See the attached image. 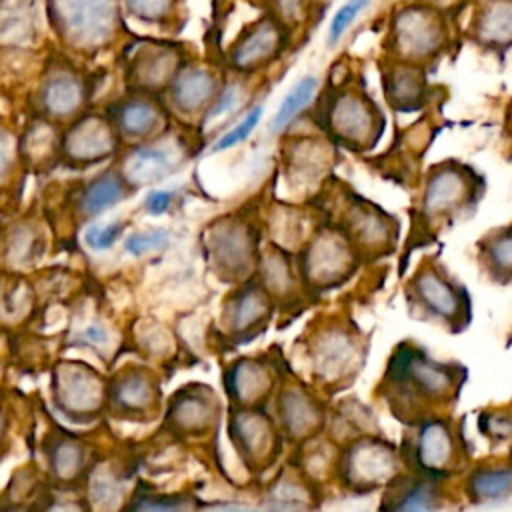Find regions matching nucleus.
Instances as JSON below:
<instances>
[{
  "label": "nucleus",
  "instance_id": "13",
  "mask_svg": "<svg viewBox=\"0 0 512 512\" xmlns=\"http://www.w3.org/2000/svg\"><path fill=\"white\" fill-rule=\"evenodd\" d=\"M292 48L290 32L268 12L246 22L226 48V70L236 76H266Z\"/></svg>",
  "mask_w": 512,
  "mask_h": 512
},
{
  "label": "nucleus",
  "instance_id": "10",
  "mask_svg": "<svg viewBox=\"0 0 512 512\" xmlns=\"http://www.w3.org/2000/svg\"><path fill=\"white\" fill-rule=\"evenodd\" d=\"M408 428L410 432L400 450L406 470L440 480L466 470V442L460 428L448 416L428 418Z\"/></svg>",
  "mask_w": 512,
  "mask_h": 512
},
{
  "label": "nucleus",
  "instance_id": "6",
  "mask_svg": "<svg viewBox=\"0 0 512 512\" xmlns=\"http://www.w3.org/2000/svg\"><path fill=\"white\" fill-rule=\"evenodd\" d=\"M302 342L312 380L330 394L350 386L364 366L366 342L344 316L326 314L316 318L304 332Z\"/></svg>",
  "mask_w": 512,
  "mask_h": 512
},
{
  "label": "nucleus",
  "instance_id": "52",
  "mask_svg": "<svg viewBox=\"0 0 512 512\" xmlns=\"http://www.w3.org/2000/svg\"><path fill=\"white\" fill-rule=\"evenodd\" d=\"M418 2H424V4H428V6H434V8H438V10L450 14L452 18L458 20L460 12L468 6L470 0H418Z\"/></svg>",
  "mask_w": 512,
  "mask_h": 512
},
{
  "label": "nucleus",
  "instance_id": "27",
  "mask_svg": "<svg viewBox=\"0 0 512 512\" xmlns=\"http://www.w3.org/2000/svg\"><path fill=\"white\" fill-rule=\"evenodd\" d=\"M116 148V130L100 116L80 118L62 138V152L70 162L92 164L110 156Z\"/></svg>",
  "mask_w": 512,
  "mask_h": 512
},
{
  "label": "nucleus",
  "instance_id": "29",
  "mask_svg": "<svg viewBox=\"0 0 512 512\" xmlns=\"http://www.w3.org/2000/svg\"><path fill=\"white\" fill-rule=\"evenodd\" d=\"M102 382L98 374L82 364H66L56 376V398L62 410L72 414H88L100 408Z\"/></svg>",
  "mask_w": 512,
  "mask_h": 512
},
{
  "label": "nucleus",
  "instance_id": "43",
  "mask_svg": "<svg viewBox=\"0 0 512 512\" xmlns=\"http://www.w3.org/2000/svg\"><path fill=\"white\" fill-rule=\"evenodd\" d=\"M88 498L98 512H110L120 504L122 488L112 476L94 474L88 488Z\"/></svg>",
  "mask_w": 512,
  "mask_h": 512
},
{
  "label": "nucleus",
  "instance_id": "28",
  "mask_svg": "<svg viewBox=\"0 0 512 512\" xmlns=\"http://www.w3.org/2000/svg\"><path fill=\"white\" fill-rule=\"evenodd\" d=\"M462 494L474 506L508 500L512 496V458L470 466L462 480Z\"/></svg>",
  "mask_w": 512,
  "mask_h": 512
},
{
  "label": "nucleus",
  "instance_id": "3",
  "mask_svg": "<svg viewBox=\"0 0 512 512\" xmlns=\"http://www.w3.org/2000/svg\"><path fill=\"white\" fill-rule=\"evenodd\" d=\"M484 192L486 180L472 164L458 158L430 164L420 176L418 198L412 208L414 234L424 240L468 218Z\"/></svg>",
  "mask_w": 512,
  "mask_h": 512
},
{
  "label": "nucleus",
  "instance_id": "12",
  "mask_svg": "<svg viewBox=\"0 0 512 512\" xmlns=\"http://www.w3.org/2000/svg\"><path fill=\"white\" fill-rule=\"evenodd\" d=\"M404 470L402 452L376 434H364L344 442L334 466L340 484L358 494L386 488Z\"/></svg>",
  "mask_w": 512,
  "mask_h": 512
},
{
  "label": "nucleus",
  "instance_id": "47",
  "mask_svg": "<svg viewBox=\"0 0 512 512\" xmlns=\"http://www.w3.org/2000/svg\"><path fill=\"white\" fill-rule=\"evenodd\" d=\"M8 252L14 262H26L34 254V234L32 230H14L10 242H8Z\"/></svg>",
  "mask_w": 512,
  "mask_h": 512
},
{
  "label": "nucleus",
  "instance_id": "51",
  "mask_svg": "<svg viewBox=\"0 0 512 512\" xmlns=\"http://www.w3.org/2000/svg\"><path fill=\"white\" fill-rule=\"evenodd\" d=\"M108 338H110V334L102 324H90L80 334V340L86 344H92V346H104L108 342Z\"/></svg>",
  "mask_w": 512,
  "mask_h": 512
},
{
  "label": "nucleus",
  "instance_id": "25",
  "mask_svg": "<svg viewBox=\"0 0 512 512\" xmlns=\"http://www.w3.org/2000/svg\"><path fill=\"white\" fill-rule=\"evenodd\" d=\"M188 62L186 50L172 42H142L130 60L128 76L144 92L166 90L182 66Z\"/></svg>",
  "mask_w": 512,
  "mask_h": 512
},
{
  "label": "nucleus",
  "instance_id": "22",
  "mask_svg": "<svg viewBox=\"0 0 512 512\" xmlns=\"http://www.w3.org/2000/svg\"><path fill=\"white\" fill-rule=\"evenodd\" d=\"M282 372L268 356H244L234 360L224 372V386L234 406L258 408L276 394Z\"/></svg>",
  "mask_w": 512,
  "mask_h": 512
},
{
  "label": "nucleus",
  "instance_id": "17",
  "mask_svg": "<svg viewBox=\"0 0 512 512\" xmlns=\"http://www.w3.org/2000/svg\"><path fill=\"white\" fill-rule=\"evenodd\" d=\"M226 76L228 74L212 62L188 60L166 88V110L176 114L182 122L200 126L202 118L216 102Z\"/></svg>",
  "mask_w": 512,
  "mask_h": 512
},
{
  "label": "nucleus",
  "instance_id": "19",
  "mask_svg": "<svg viewBox=\"0 0 512 512\" xmlns=\"http://www.w3.org/2000/svg\"><path fill=\"white\" fill-rule=\"evenodd\" d=\"M190 154V142L182 138V134L168 132V128L146 140L136 144L122 166V178L126 184L142 186L154 184L172 172H176Z\"/></svg>",
  "mask_w": 512,
  "mask_h": 512
},
{
  "label": "nucleus",
  "instance_id": "33",
  "mask_svg": "<svg viewBox=\"0 0 512 512\" xmlns=\"http://www.w3.org/2000/svg\"><path fill=\"white\" fill-rule=\"evenodd\" d=\"M42 106L52 118L74 116L84 100L82 80L70 70H56L50 74L42 88Z\"/></svg>",
  "mask_w": 512,
  "mask_h": 512
},
{
  "label": "nucleus",
  "instance_id": "21",
  "mask_svg": "<svg viewBox=\"0 0 512 512\" xmlns=\"http://www.w3.org/2000/svg\"><path fill=\"white\" fill-rule=\"evenodd\" d=\"M462 38L476 50L504 58L512 50V0H470Z\"/></svg>",
  "mask_w": 512,
  "mask_h": 512
},
{
  "label": "nucleus",
  "instance_id": "1",
  "mask_svg": "<svg viewBox=\"0 0 512 512\" xmlns=\"http://www.w3.org/2000/svg\"><path fill=\"white\" fill-rule=\"evenodd\" d=\"M466 370L454 362H440L414 342H402L390 354L378 392L390 414L406 426L448 416L458 402Z\"/></svg>",
  "mask_w": 512,
  "mask_h": 512
},
{
  "label": "nucleus",
  "instance_id": "20",
  "mask_svg": "<svg viewBox=\"0 0 512 512\" xmlns=\"http://www.w3.org/2000/svg\"><path fill=\"white\" fill-rule=\"evenodd\" d=\"M274 302L258 284L248 278L236 284V290L222 304V330L234 344H246L260 336L274 316Z\"/></svg>",
  "mask_w": 512,
  "mask_h": 512
},
{
  "label": "nucleus",
  "instance_id": "8",
  "mask_svg": "<svg viewBox=\"0 0 512 512\" xmlns=\"http://www.w3.org/2000/svg\"><path fill=\"white\" fill-rule=\"evenodd\" d=\"M408 310L430 324L460 332L470 324L472 300L468 290L436 258L422 260L406 282Z\"/></svg>",
  "mask_w": 512,
  "mask_h": 512
},
{
  "label": "nucleus",
  "instance_id": "40",
  "mask_svg": "<svg viewBox=\"0 0 512 512\" xmlns=\"http://www.w3.org/2000/svg\"><path fill=\"white\" fill-rule=\"evenodd\" d=\"M138 20L150 24H168L178 18L182 0H120Z\"/></svg>",
  "mask_w": 512,
  "mask_h": 512
},
{
  "label": "nucleus",
  "instance_id": "42",
  "mask_svg": "<svg viewBox=\"0 0 512 512\" xmlns=\"http://www.w3.org/2000/svg\"><path fill=\"white\" fill-rule=\"evenodd\" d=\"M372 0H346L330 18L328 22V32H326V46H336L350 26L356 22L358 16L364 14V10L370 6Z\"/></svg>",
  "mask_w": 512,
  "mask_h": 512
},
{
  "label": "nucleus",
  "instance_id": "4",
  "mask_svg": "<svg viewBox=\"0 0 512 512\" xmlns=\"http://www.w3.org/2000/svg\"><path fill=\"white\" fill-rule=\"evenodd\" d=\"M458 20L418 0H400L386 18L380 56L432 70L458 42Z\"/></svg>",
  "mask_w": 512,
  "mask_h": 512
},
{
  "label": "nucleus",
  "instance_id": "31",
  "mask_svg": "<svg viewBox=\"0 0 512 512\" xmlns=\"http://www.w3.org/2000/svg\"><path fill=\"white\" fill-rule=\"evenodd\" d=\"M476 256L490 280L512 282V222L488 230L476 242Z\"/></svg>",
  "mask_w": 512,
  "mask_h": 512
},
{
  "label": "nucleus",
  "instance_id": "34",
  "mask_svg": "<svg viewBox=\"0 0 512 512\" xmlns=\"http://www.w3.org/2000/svg\"><path fill=\"white\" fill-rule=\"evenodd\" d=\"M318 94H320V78L314 72L304 74L298 82H294L268 122L270 134L280 136L282 132H286L300 116L306 114L308 106L314 104Z\"/></svg>",
  "mask_w": 512,
  "mask_h": 512
},
{
  "label": "nucleus",
  "instance_id": "56",
  "mask_svg": "<svg viewBox=\"0 0 512 512\" xmlns=\"http://www.w3.org/2000/svg\"><path fill=\"white\" fill-rule=\"evenodd\" d=\"M324 2H326V0H324Z\"/></svg>",
  "mask_w": 512,
  "mask_h": 512
},
{
  "label": "nucleus",
  "instance_id": "45",
  "mask_svg": "<svg viewBox=\"0 0 512 512\" xmlns=\"http://www.w3.org/2000/svg\"><path fill=\"white\" fill-rule=\"evenodd\" d=\"M168 242H170L168 232L156 228V230H148V232L130 234L124 242V248L132 256H144L154 250H162L164 246H168Z\"/></svg>",
  "mask_w": 512,
  "mask_h": 512
},
{
  "label": "nucleus",
  "instance_id": "44",
  "mask_svg": "<svg viewBox=\"0 0 512 512\" xmlns=\"http://www.w3.org/2000/svg\"><path fill=\"white\" fill-rule=\"evenodd\" d=\"M480 432L492 442H506L512 438V408L484 410L478 418Z\"/></svg>",
  "mask_w": 512,
  "mask_h": 512
},
{
  "label": "nucleus",
  "instance_id": "53",
  "mask_svg": "<svg viewBox=\"0 0 512 512\" xmlns=\"http://www.w3.org/2000/svg\"><path fill=\"white\" fill-rule=\"evenodd\" d=\"M202 512H262V510L242 506V504H232V502H216V504L204 506Z\"/></svg>",
  "mask_w": 512,
  "mask_h": 512
},
{
  "label": "nucleus",
  "instance_id": "32",
  "mask_svg": "<svg viewBox=\"0 0 512 512\" xmlns=\"http://www.w3.org/2000/svg\"><path fill=\"white\" fill-rule=\"evenodd\" d=\"M312 498V482L300 470H284L266 492V512H306Z\"/></svg>",
  "mask_w": 512,
  "mask_h": 512
},
{
  "label": "nucleus",
  "instance_id": "9",
  "mask_svg": "<svg viewBox=\"0 0 512 512\" xmlns=\"http://www.w3.org/2000/svg\"><path fill=\"white\" fill-rule=\"evenodd\" d=\"M260 238L262 224L258 214L242 210L220 216L206 228V258L222 280L240 284L256 272L262 248Z\"/></svg>",
  "mask_w": 512,
  "mask_h": 512
},
{
  "label": "nucleus",
  "instance_id": "54",
  "mask_svg": "<svg viewBox=\"0 0 512 512\" xmlns=\"http://www.w3.org/2000/svg\"><path fill=\"white\" fill-rule=\"evenodd\" d=\"M46 512H82V510L72 502H56Z\"/></svg>",
  "mask_w": 512,
  "mask_h": 512
},
{
  "label": "nucleus",
  "instance_id": "11",
  "mask_svg": "<svg viewBox=\"0 0 512 512\" xmlns=\"http://www.w3.org/2000/svg\"><path fill=\"white\" fill-rule=\"evenodd\" d=\"M296 256L298 272L310 298L342 286L362 262L344 232L326 218L314 228Z\"/></svg>",
  "mask_w": 512,
  "mask_h": 512
},
{
  "label": "nucleus",
  "instance_id": "38",
  "mask_svg": "<svg viewBox=\"0 0 512 512\" xmlns=\"http://www.w3.org/2000/svg\"><path fill=\"white\" fill-rule=\"evenodd\" d=\"M32 26V8L26 0L0 2V42H22Z\"/></svg>",
  "mask_w": 512,
  "mask_h": 512
},
{
  "label": "nucleus",
  "instance_id": "26",
  "mask_svg": "<svg viewBox=\"0 0 512 512\" xmlns=\"http://www.w3.org/2000/svg\"><path fill=\"white\" fill-rule=\"evenodd\" d=\"M112 126L124 138L146 142L166 130L168 110L152 94H136L114 106Z\"/></svg>",
  "mask_w": 512,
  "mask_h": 512
},
{
  "label": "nucleus",
  "instance_id": "55",
  "mask_svg": "<svg viewBox=\"0 0 512 512\" xmlns=\"http://www.w3.org/2000/svg\"><path fill=\"white\" fill-rule=\"evenodd\" d=\"M0 432H2V418H0Z\"/></svg>",
  "mask_w": 512,
  "mask_h": 512
},
{
  "label": "nucleus",
  "instance_id": "35",
  "mask_svg": "<svg viewBox=\"0 0 512 512\" xmlns=\"http://www.w3.org/2000/svg\"><path fill=\"white\" fill-rule=\"evenodd\" d=\"M324 4V0H262L264 12L276 18L290 32L294 44H298L300 36L308 34Z\"/></svg>",
  "mask_w": 512,
  "mask_h": 512
},
{
  "label": "nucleus",
  "instance_id": "41",
  "mask_svg": "<svg viewBox=\"0 0 512 512\" xmlns=\"http://www.w3.org/2000/svg\"><path fill=\"white\" fill-rule=\"evenodd\" d=\"M84 464L82 446L72 440H60L50 452V468L54 476L62 480H70L78 474Z\"/></svg>",
  "mask_w": 512,
  "mask_h": 512
},
{
  "label": "nucleus",
  "instance_id": "50",
  "mask_svg": "<svg viewBox=\"0 0 512 512\" xmlns=\"http://www.w3.org/2000/svg\"><path fill=\"white\" fill-rule=\"evenodd\" d=\"M172 202H174V194H172L170 190H152V192L146 196L144 206H146V210H148L150 214L160 216V214H164V212L172 206Z\"/></svg>",
  "mask_w": 512,
  "mask_h": 512
},
{
  "label": "nucleus",
  "instance_id": "36",
  "mask_svg": "<svg viewBox=\"0 0 512 512\" xmlns=\"http://www.w3.org/2000/svg\"><path fill=\"white\" fill-rule=\"evenodd\" d=\"M110 396H112V404L118 410L144 412V410L154 408L158 390H156V382L150 374L136 370V372H128V374L120 376L114 382Z\"/></svg>",
  "mask_w": 512,
  "mask_h": 512
},
{
  "label": "nucleus",
  "instance_id": "15",
  "mask_svg": "<svg viewBox=\"0 0 512 512\" xmlns=\"http://www.w3.org/2000/svg\"><path fill=\"white\" fill-rule=\"evenodd\" d=\"M274 422L284 440L302 446L326 428L328 412L320 396L298 378H282L274 394Z\"/></svg>",
  "mask_w": 512,
  "mask_h": 512
},
{
  "label": "nucleus",
  "instance_id": "5",
  "mask_svg": "<svg viewBox=\"0 0 512 512\" xmlns=\"http://www.w3.org/2000/svg\"><path fill=\"white\" fill-rule=\"evenodd\" d=\"M310 202L320 208L328 222L344 232L362 262L378 260L396 250L400 236L398 218L336 176Z\"/></svg>",
  "mask_w": 512,
  "mask_h": 512
},
{
  "label": "nucleus",
  "instance_id": "16",
  "mask_svg": "<svg viewBox=\"0 0 512 512\" xmlns=\"http://www.w3.org/2000/svg\"><path fill=\"white\" fill-rule=\"evenodd\" d=\"M230 440L244 460L246 468L254 474H262L270 470L278 456L282 454V434L274 418L264 410L258 408H240L234 406L230 412L228 424Z\"/></svg>",
  "mask_w": 512,
  "mask_h": 512
},
{
  "label": "nucleus",
  "instance_id": "24",
  "mask_svg": "<svg viewBox=\"0 0 512 512\" xmlns=\"http://www.w3.org/2000/svg\"><path fill=\"white\" fill-rule=\"evenodd\" d=\"M256 280L264 288V292L272 298L276 308H288V306L300 308L308 298L294 254L270 242L260 248L258 264H256Z\"/></svg>",
  "mask_w": 512,
  "mask_h": 512
},
{
  "label": "nucleus",
  "instance_id": "39",
  "mask_svg": "<svg viewBox=\"0 0 512 512\" xmlns=\"http://www.w3.org/2000/svg\"><path fill=\"white\" fill-rule=\"evenodd\" d=\"M262 114H264V104L262 102L252 104L240 116V120H236L226 132L220 134V138L212 146V152H224V150H230V148L246 142L252 136V132L258 128V124L262 120Z\"/></svg>",
  "mask_w": 512,
  "mask_h": 512
},
{
  "label": "nucleus",
  "instance_id": "30",
  "mask_svg": "<svg viewBox=\"0 0 512 512\" xmlns=\"http://www.w3.org/2000/svg\"><path fill=\"white\" fill-rule=\"evenodd\" d=\"M170 424L184 434H204L218 418V400L210 388L194 386L190 390H180L172 398L168 412Z\"/></svg>",
  "mask_w": 512,
  "mask_h": 512
},
{
  "label": "nucleus",
  "instance_id": "23",
  "mask_svg": "<svg viewBox=\"0 0 512 512\" xmlns=\"http://www.w3.org/2000/svg\"><path fill=\"white\" fill-rule=\"evenodd\" d=\"M444 484L446 480L404 470L384 488L380 512H446L452 500Z\"/></svg>",
  "mask_w": 512,
  "mask_h": 512
},
{
  "label": "nucleus",
  "instance_id": "14",
  "mask_svg": "<svg viewBox=\"0 0 512 512\" xmlns=\"http://www.w3.org/2000/svg\"><path fill=\"white\" fill-rule=\"evenodd\" d=\"M50 20L62 40L76 50H98L116 32V0H48Z\"/></svg>",
  "mask_w": 512,
  "mask_h": 512
},
{
  "label": "nucleus",
  "instance_id": "18",
  "mask_svg": "<svg viewBox=\"0 0 512 512\" xmlns=\"http://www.w3.org/2000/svg\"><path fill=\"white\" fill-rule=\"evenodd\" d=\"M382 96L394 114H416L432 108L438 100V86H432L422 66L398 62L386 56L376 60Z\"/></svg>",
  "mask_w": 512,
  "mask_h": 512
},
{
  "label": "nucleus",
  "instance_id": "48",
  "mask_svg": "<svg viewBox=\"0 0 512 512\" xmlns=\"http://www.w3.org/2000/svg\"><path fill=\"white\" fill-rule=\"evenodd\" d=\"M136 512H192L184 500L176 498H148L138 504Z\"/></svg>",
  "mask_w": 512,
  "mask_h": 512
},
{
  "label": "nucleus",
  "instance_id": "2",
  "mask_svg": "<svg viewBox=\"0 0 512 512\" xmlns=\"http://www.w3.org/2000/svg\"><path fill=\"white\" fill-rule=\"evenodd\" d=\"M308 116L338 148L358 156L376 150L386 130V114L364 80L354 76L330 82Z\"/></svg>",
  "mask_w": 512,
  "mask_h": 512
},
{
  "label": "nucleus",
  "instance_id": "46",
  "mask_svg": "<svg viewBox=\"0 0 512 512\" xmlns=\"http://www.w3.org/2000/svg\"><path fill=\"white\" fill-rule=\"evenodd\" d=\"M124 224L122 222H108V224H92L84 232V242L94 252L108 250L122 234Z\"/></svg>",
  "mask_w": 512,
  "mask_h": 512
},
{
  "label": "nucleus",
  "instance_id": "37",
  "mask_svg": "<svg viewBox=\"0 0 512 512\" xmlns=\"http://www.w3.org/2000/svg\"><path fill=\"white\" fill-rule=\"evenodd\" d=\"M126 188L128 184L120 174L116 172L100 174L82 190V196L78 202L80 214L86 218L102 214L104 210L112 208L126 196Z\"/></svg>",
  "mask_w": 512,
  "mask_h": 512
},
{
  "label": "nucleus",
  "instance_id": "7",
  "mask_svg": "<svg viewBox=\"0 0 512 512\" xmlns=\"http://www.w3.org/2000/svg\"><path fill=\"white\" fill-rule=\"evenodd\" d=\"M338 150L314 120L310 128H296L292 124L280 134L278 172L298 202H310L328 184L338 164Z\"/></svg>",
  "mask_w": 512,
  "mask_h": 512
},
{
  "label": "nucleus",
  "instance_id": "49",
  "mask_svg": "<svg viewBox=\"0 0 512 512\" xmlns=\"http://www.w3.org/2000/svg\"><path fill=\"white\" fill-rule=\"evenodd\" d=\"M16 158V148L12 136L6 128L0 126V184L10 176Z\"/></svg>",
  "mask_w": 512,
  "mask_h": 512
}]
</instances>
